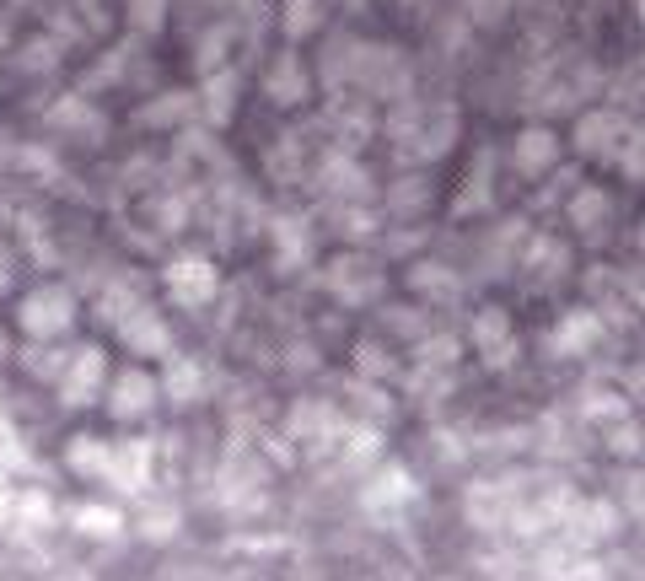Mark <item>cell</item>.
<instances>
[{"label":"cell","mask_w":645,"mask_h":581,"mask_svg":"<svg viewBox=\"0 0 645 581\" xmlns=\"http://www.w3.org/2000/svg\"><path fill=\"white\" fill-rule=\"evenodd\" d=\"M307 22H313V0H296L291 5V33H307Z\"/></svg>","instance_id":"8992f818"},{"label":"cell","mask_w":645,"mask_h":581,"mask_svg":"<svg viewBox=\"0 0 645 581\" xmlns=\"http://www.w3.org/2000/svg\"><path fill=\"white\" fill-rule=\"evenodd\" d=\"M548 156H554V145H548V135H522V162H528V167H543V162H548Z\"/></svg>","instance_id":"5b68a950"},{"label":"cell","mask_w":645,"mask_h":581,"mask_svg":"<svg viewBox=\"0 0 645 581\" xmlns=\"http://www.w3.org/2000/svg\"><path fill=\"white\" fill-rule=\"evenodd\" d=\"M124 345L129 350H151V355H162L167 350V329L151 318V313H135L129 323H124Z\"/></svg>","instance_id":"277c9868"},{"label":"cell","mask_w":645,"mask_h":581,"mask_svg":"<svg viewBox=\"0 0 645 581\" xmlns=\"http://www.w3.org/2000/svg\"><path fill=\"white\" fill-rule=\"evenodd\" d=\"M145 404H156V382L140 377V371H129V377L118 382V393H113V415H135V409H145Z\"/></svg>","instance_id":"3957f363"},{"label":"cell","mask_w":645,"mask_h":581,"mask_svg":"<svg viewBox=\"0 0 645 581\" xmlns=\"http://www.w3.org/2000/svg\"><path fill=\"white\" fill-rule=\"evenodd\" d=\"M22 323H27L33 334H60V329L70 323V296H65V291H38V296L22 307Z\"/></svg>","instance_id":"6da1fadb"},{"label":"cell","mask_w":645,"mask_h":581,"mask_svg":"<svg viewBox=\"0 0 645 581\" xmlns=\"http://www.w3.org/2000/svg\"><path fill=\"white\" fill-rule=\"evenodd\" d=\"M167 286H173L189 307H200V302L215 291V269L205 264V258H183V264H173V269H167Z\"/></svg>","instance_id":"7a4b0ae2"}]
</instances>
